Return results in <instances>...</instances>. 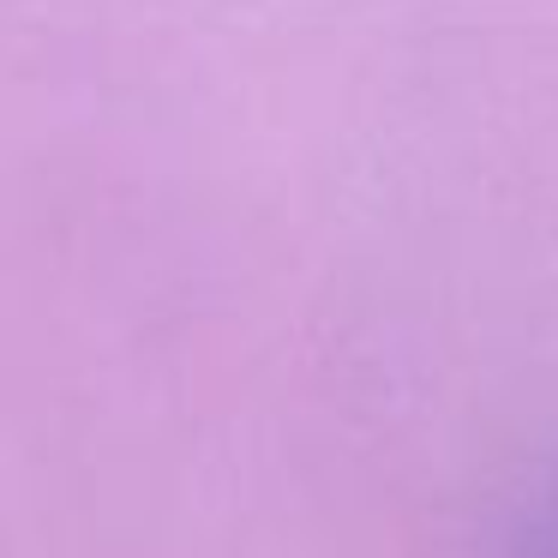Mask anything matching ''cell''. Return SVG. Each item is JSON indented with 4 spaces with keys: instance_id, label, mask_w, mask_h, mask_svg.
Masks as SVG:
<instances>
[{
    "instance_id": "6da1fadb",
    "label": "cell",
    "mask_w": 558,
    "mask_h": 558,
    "mask_svg": "<svg viewBox=\"0 0 558 558\" xmlns=\"http://www.w3.org/2000/svg\"><path fill=\"white\" fill-rule=\"evenodd\" d=\"M553 558H558V546H553Z\"/></svg>"
}]
</instances>
